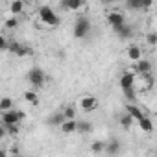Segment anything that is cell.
<instances>
[{"mask_svg":"<svg viewBox=\"0 0 157 157\" xmlns=\"http://www.w3.org/2000/svg\"><path fill=\"white\" fill-rule=\"evenodd\" d=\"M0 48H2V50H10V43L6 39H0Z\"/></svg>","mask_w":157,"mask_h":157,"instance_id":"obj_32","label":"cell"},{"mask_svg":"<svg viewBox=\"0 0 157 157\" xmlns=\"http://www.w3.org/2000/svg\"><path fill=\"white\" fill-rule=\"evenodd\" d=\"M10 52L11 54H15L17 57H26V56H32V48H28V46H24V44H21V43H10Z\"/></svg>","mask_w":157,"mask_h":157,"instance_id":"obj_6","label":"cell"},{"mask_svg":"<svg viewBox=\"0 0 157 157\" xmlns=\"http://www.w3.org/2000/svg\"><path fill=\"white\" fill-rule=\"evenodd\" d=\"M102 2H104V4H109V2H113V0H102Z\"/></svg>","mask_w":157,"mask_h":157,"instance_id":"obj_33","label":"cell"},{"mask_svg":"<svg viewBox=\"0 0 157 157\" xmlns=\"http://www.w3.org/2000/svg\"><path fill=\"white\" fill-rule=\"evenodd\" d=\"M146 43L148 44H157V33L155 32H150V33H146Z\"/></svg>","mask_w":157,"mask_h":157,"instance_id":"obj_29","label":"cell"},{"mask_svg":"<svg viewBox=\"0 0 157 157\" xmlns=\"http://www.w3.org/2000/svg\"><path fill=\"white\" fill-rule=\"evenodd\" d=\"M59 129H61L63 133H74V131H78V120H74V118H67V120L59 126Z\"/></svg>","mask_w":157,"mask_h":157,"instance_id":"obj_13","label":"cell"},{"mask_svg":"<svg viewBox=\"0 0 157 157\" xmlns=\"http://www.w3.org/2000/svg\"><path fill=\"white\" fill-rule=\"evenodd\" d=\"M118 85H120V89L133 87L135 85V72H124L120 76V80H118Z\"/></svg>","mask_w":157,"mask_h":157,"instance_id":"obj_10","label":"cell"},{"mask_svg":"<svg viewBox=\"0 0 157 157\" xmlns=\"http://www.w3.org/2000/svg\"><path fill=\"white\" fill-rule=\"evenodd\" d=\"M83 4H85L83 0H61L59 2L61 10H65V11H76V10H80Z\"/></svg>","mask_w":157,"mask_h":157,"instance_id":"obj_9","label":"cell"},{"mask_svg":"<svg viewBox=\"0 0 157 157\" xmlns=\"http://www.w3.org/2000/svg\"><path fill=\"white\" fill-rule=\"evenodd\" d=\"M107 22L111 24V28H113V32H115V30H118L120 26L126 24V17H124L120 11H111V13H107Z\"/></svg>","mask_w":157,"mask_h":157,"instance_id":"obj_5","label":"cell"},{"mask_svg":"<svg viewBox=\"0 0 157 157\" xmlns=\"http://www.w3.org/2000/svg\"><path fill=\"white\" fill-rule=\"evenodd\" d=\"M126 6L135 11H142V0H126Z\"/></svg>","mask_w":157,"mask_h":157,"instance_id":"obj_23","label":"cell"},{"mask_svg":"<svg viewBox=\"0 0 157 157\" xmlns=\"http://www.w3.org/2000/svg\"><path fill=\"white\" fill-rule=\"evenodd\" d=\"M89 32H91V21H89V17H80L74 22V37L76 39L87 37Z\"/></svg>","mask_w":157,"mask_h":157,"instance_id":"obj_1","label":"cell"},{"mask_svg":"<svg viewBox=\"0 0 157 157\" xmlns=\"http://www.w3.org/2000/svg\"><path fill=\"white\" fill-rule=\"evenodd\" d=\"M65 120H67L65 111H56V113H52V115L46 118V124H48V126H52V128H59Z\"/></svg>","mask_w":157,"mask_h":157,"instance_id":"obj_7","label":"cell"},{"mask_svg":"<svg viewBox=\"0 0 157 157\" xmlns=\"http://www.w3.org/2000/svg\"><path fill=\"white\" fill-rule=\"evenodd\" d=\"M17 26H19V21H17V17H15V15H13L11 19H8V21H6V28H8V30H13V28H17Z\"/></svg>","mask_w":157,"mask_h":157,"instance_id":"obj_28","label":"cell"},{"mask_svg":"<svg viewBox=\"0 0 157 157\" xmlns=\"http://www.w3.org/2000/svg\"><path fill=\"white\" fill-rule=\"evenodd\" d=\"M142 78H144V85H146L148 89H151V87H153V83H155V78L151 76V72H150V74H144Z\"/></svg>","mask_w":157,"mask_h":157,"instance_id":"obj_27","label":"cell"},{"mask_svg":"<svg viewBox=\"0 0 157 157\" xmlns=\"http://www.w3.org/2000/svg\"><path fill=\"white\" fill-rule=\"evenodd\" d=\"M65 117L67 118H74V107H67L65 109Z\"/></svg>","mask_w":157,"mask_h":157,"instance_id":"obj_31","label":"cell"},{"mask_svg":"<svg viewBox=\"0 0 157 157\" xmlns=\"http://www.w3.org/2000/svg\"><path fill=\"white\" fill-rule=\"evenodd\" d=\"M139 128H140L142 131H146V133H151V131H153V122H151V118L142 117V118L139 120Z\"/></svg>","mask_w":157,"mask_h":157,"instance_id":"obj_15","label":"cell"},{"mask_svg":"<svg viewBox=\"0 0 157 157\" xmlns=\"http://www.w3.org/2000/svg\"><path fill=\"white\" fill-rule=\"evenodd\" d=\"M105 146H107V142L94 140V142L91 144V151H93V153H104V151H105Z\"/></svg>","mask_w":157,"mask_h":157,"instance_id":"obj_18","label":"cell"},{"mask_svg":"<svg viewBox=\"0 0 157 157\" xmlns=\"http://www.w3.org/2000/svg\"><path fill=\"white\" fill-rule=\"evenodd\" d=\"M140 56H142V52H140V48H139L137 44H131V46L128 48V57H129L131 61H139Z\"/></svg>","mask_w":157,"mask_h":157,"instance_id":"obj_16","label":"cell"},{"mask_svg":"<svg viewBox=\"0 0 157 157\" xmlns=\"http://www.w3.org/2000/svg\"><path fill=\"white\" fill-rule=\"evenodd\" d=\"M120 151V142L118 140H109L107 142V146H105V153H118Z\"/></svg>","mask_w":157,"mask_h":157,"instance_id":"obj_19","label":"cell"},{"mask_svg":"<svg viewBox=\"0 0 157 157\" xmlns=\"http://www.w3.org/2000/svg\"><path fill=\"white\" fill-rule=\"evenodd\" d=\"M153 6V0H142V11L144 10H150Z\"/></svg>","mask_w":157,"mask_h":157,"instance_id":"obj_30","label":"cell"},{"mask_svg":"<svg viewBox=\"0 0 157 157\" xmlns=\"http://www.w3.org/2000/svg\"><path fill=\"white\" fill-rule=\"evenodd\" d=\"M11 105H13L11 98H2V100H0V111H10Z\"/></svg>","mask_w":157,"mask_h":157,"instance_id":"obj_26","label":"cell"},{"mask_svg":"<svg viewBox=\"0 0 157 157\" xmlns=\"http://www.w3.org/2000/svg\"><path fill=\"white\" fill-rule=\"evenodd\" d=\"M39 17H41V21L44 24H50V26H57L59 24V17L54 13V10L50 6H43L39 10Z\"/></svg>","mask_w":157,"mask_h":157,"instance_id":"obj_3","label":"cell"},{"mask_svg":"<svg viewBox=\"0 0 157 157\" xmlns=\"http://www.w3.org/2000/svg\"><path fill=\"white\" fill-rule=\"evenodd\" d=\"M133 70H135L137 74H140V76L150 74V72H151V63H150V61H146V59H139V61H135Z\"/></svg>","mask_w":157,"mask_h":157,"instance_id":"obj_8","label":"cell"},{"mask_svg":"<svg viewBox=\"0 0 157 157\" xmlns=\"http://www.w3.org/2000/svg\"><path fill=\"white\" fill-rule=\"evenodd\" d=\"M24 100L30 102L32 105H37V104H39V96H37V93H33V91H26V93H24Z\"/></svg>","mask_w":157,"mask_h":157,"instance_id":"obj_22","label":"cell"},{"mask_svg":"<svg viewBox=\"0 0 157 157\" xmlns=\"http://www.w3.org/2000/svg\"><path fill=\"white\" fill-rule=\"evenodd\" d=\"M126 111H128V113H129V115H131V117H133V118L137 120V122H139V120H140L142 117H146V115L142 113V109H140L139 105H135L133 102H129V104L126 105Z\"/></svg>","mask_w":157,"mask_h":157,"instance_id":"obj_12","label":"cell"},{"mask_svg":"<svg viewBox=\"0 0 157 157\" xmlns=\"http://www.w3.org/2000/svg\"><path fill=\"white\" fill-rule=\"evenodd\" d=\"M115 33L118 35V39H129V37L133 35V28H131L129 24H124V26H120L118 30H115Z\"/></svg>","mask_w":157,"mask_h":157,"instance_id":"obj_14","label":"cell"},{"mask_svg":"<svg viewBox=\"0 0 157 157\" xmlns=\"http://www.w3.org/2000/svg\"><path fill=\"white\" fill-rule=\"evenodd\" d=\"M24 118H26V113L24 111H15V109L2 111V124H19Z\"/></svg>","mask_w":157,"mask_h":157,"instance_id":"obj_4","label":"cell"},{"mask_svg":"<svg viewBox=\"0 0 157 157\" xmlns=\"http://www.w3.org/2000/svg\"><path fill=\"white\" fill-rule=\"evenodd\" d=\"M44 80H46V76H44L43 68H39V67H33V68L28 72V82H30L32 87H35V89H41V87L44 85Z\"/></svg>","mask_w":157,"mask_h":157,"instance_id":"obj_2","label":"cell"},{"mask_svg":"<svg viewBox=\"0 0 157 157\" xmlns=\"http://www.w3.org/2000/svg\"><path fill=\"white\" fill-rule=\"evenodd\" d=\"M10 11H11L13 15L22 13V11H24V2H22V0H13L11 6H10Z\"/></svg>","mask_w":157,"mask_h":157,"instance_id":"obj_17","label":"cell"},{"mask_svg":"<svg viewBox=\"0 0 157 157\" xmlns=\"http://www.w3.org/2000/svg\"><path fill=\"white\" fill-rule=\"evenodd\" d=\"M8 135H17L19 133V124H2Z\"/></svg>","mask_w":157,"mask_h":157,"instance_id":"obj_25","label":"cell"},{"mask_svg":"<svg viewBox=\"0 0 157 157\" xmlns=\"http://www.w3.org/2000/svg\"><path fill=\"white\" fill-rule=\"evenodd\" d=\"M78 131L80 133H91L93 131V122H78Z\"/></svg>","mask_w":157,"mask_h":157,"instance_id":"obj_24","label":"cell"},{"mask_svg":"<svg viewBox=\"0 0 157 157\" xmlns=\"http://www.w3.org/2000/svg\"><path fill=\"white\" fill-rule=\"evenodd\" d=\"M122 93H124V96H126V100H128V102H135V98H137L135 85H133V87H128V89H122Z\"/></svg>","mask_w":157,"mask_h":157,"instance_id":"obj_21","label":"cell"},{"mask_svg":"<svg viewBox=\"0 0 157 157\" xmlns=\"http://www.w3.org/2000/svg\"><path fill=\"white\" fill-rule=\"evenodd\" d=\"M133 120H135V118H133V117H131V115H129L128 111H126V113H124V115L120 117V124H122V126H124L126 129H129V128L133 126Z\"/></svg>","mask_w":157,"mask_h":157,"instance_id":"obj_20","label":"cell"},{"mask_svg":"<svg viewBox=\"0 0 157 157\" xmlns=\"http://www.w3.org/2000/svg\"><path fill=\"white\" fill-rule=\"evenodd\" d=\"M80 105H82V109H83L85 113H91V111H94V109L98 107V100H96L94 96H85V98H82Z\"/></svg>","mask_w":157,"mask_h":157,"instance_id":"obj_11","label":"cell"}]
</instances>
